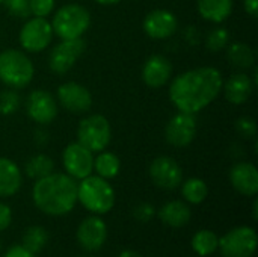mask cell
<instances>
[{
	"label": "cell",
	"mask_w": 258,
	"mask_h": 257,
	"mask_svg": "<svg viewBox=\"0 0 258 257\" xmlns=\"http://www.w3.org/2000/svg\"><path fill=\"white\" fill-rule=\"evenodd\" d=\"M222 74L215 67H198L178 74L169 85L171 103L186 114H197L218 98Z\"/></svg>",
	"instance_id": "1"
},
{
	"label": "cell",
	"mask_w": 258,
	"mask_h": 257,
	"mask_svg": "<svg viewBox=\"0 0 258 257\" xmlns=\"http://www.w3.org/2000/svg\"><path fill=\"white\" fill-rule=\"evenodd\" d=\"M32 198L35 206L45 215H67L77 204V182L67 173L53 171L35 182Z\"/></svg>",
	"instance_id": "2"
},
{
	"label": "cell",
	"mask_w": 258,
	"mask_h": 257,
	"mask_svg": "<svg viewBox=\"0 0 258 257\" xmlns=\"http://www.w3.org/2000/svg\"><path fill=\"white\" fill-rule=\"evenodd\" d=\"M77 201L95 215H104L115 206L112 185L100 176H88L77 185Z\"/></svg>",
	"instance_id": "3"
},
{
	"label": "cell",
	"mask_w": 258,
	"mask_h": 257,
	"mask_svg": "<svg viewBox=\"0 0 258 257\" xmlns=\"http://www.w3.org/2000/svg\"><path fill=\"white\" fill-rule=\"evenodd\" d=\"M35 74L30 58L15 48H6L0 53V82L14 89L27 86Z\"/></svg>",
	"instance_id": "4"
},
{
	"label": "cell",
	"mask_w": 258,
	"mask_h": 257,
	"mask_svg": "<svg viewBox=\"0 0 258 257\" xmlns=\"http://www.w3.org/2000/svg\"><path fill=\"white\" fill-rule=\"evenodd\" d=\"M50 24L53 33L60 39L82 38L91 26V14L82 5L68 3L57 9Z\"/></svg>",
	"instance_id": "5"
},
{
	"label": "cell",
	"mask_w": 258,
	"mask_h": 257,
	"mask_svg": "<svg viewBox=\"0 0 258 257\" xmlns=\"http://www.w3.org/2000/svg\"><path fill=\"white\" fill-rule=\"evenodd\" d=\"M112 139L110 123L106 117L100 114L89 115L79 123L77 127V142L86 147L88 150L103 151Z\"/></svg>",
	"instance_id": "6"
},
{
	"label": "cell",
	"mask_w": 258,
	"mask_h": 257,
	"mask_svg": "<svg viewBox=\"0 0 258 257\" xmlns=\"http://www.w3.org/2000/svg\"><path fill=\"white\" fill-rule=\"evenodd\" d=\"M257 232L252 227L240 226L219 238L218 250L224 257H251L257 250Z\"/></svg>",
	"instance_id": "7"
},
{
	"label": "cell",
	"mask_w": 258,
	"mask_h": 257,
	"mask_svg": "<svg viewBox=\"0 0 258 257\" xmlns=\"http://www.w3.org/2000/svg\"><path fill=\"white\" fill-rule=\"evenodd\" d=\"M20 44L29 53L45 50L53 39V29L47 18L33 17L27 20L20 30Z\"/></svg>",
	"instance_id": "8"
},
{
	"label": "cell",
	"mask_w": 258,
	"mask_h": 257,
	"mask_svg": "<svg viewBox=\"0 0 258 257\" xmlns=\"http://www.w3.org/2000/svg\"><path fill=\"white\" fill-rule=\"evenodd\" d=\"M62 164L70 177L74 180H82L92 174L94 171V156L92 151L82 144L71 142L65 147L62 155Z\"/></svg>",
	"instance_id": "9"
},
{
	"label": "cell",
	"mask_w": 258,
	"mask_h": 257,
	"mask_svg": "<svg viewBox=\"0 0 258 257\" xmlns=\"http://www.w3.org/2000/svg\"><path fill=\"white\" fill-rule=\"evenodd\" d=\"M85 52V41L82 38L76 39H60L59 44L53 47L48 56V67L53 73L62 76L73 68L76 61Z\"/></svg>",
	"instance_id": "10"
},
{
	"label": "cell",
	"mask_w": 258,
	"mask_h": 257,
	"mask_svg": "<svg viewBox=\"0 0 258 257\" xmlns=\"http://www.w3.org/2000/svg\"><path fill=\"white\" fill-rule=\"evenodd\" d=\"M150 177L153 183L163 191H174L183 182V170L171 156H159L150 164Z\"/></svg>",
	"instance_id": "11"
},
{
	"label": "cell",
	"mask_w": 258,
	"mask_h": 257,
	"mask_svg": "<svg viewBox=\"0 0 258 257\" xmlns=\"http://www.w3.org/2000/svg\"><path fill=\"white\" fill-rule=\"evenodd\" d=\"M197 136V120L195 114L178 112L174 115L166 126L165 138L168 144L177 148L187 147Z\"/></svg>",
	"instance_id": "12"
},
{
	"label": "cell",
	"mask_w": 258,
	"mask_h": 257,
	"mask_svg": "<svg viewBox=\"0 0 258 257\" xmlns=\"http://www.w3.org/2000/svg\"><path fill=\"white\" fill-rule=\"evenodd\" d=\"M26 112L29 118L38 124H50L57 117L56 98L44 89L32 91L26 98Z\"/></svg>",
	"instance_id": "13"
},
{
	"label": "cell",
	"mask_w": 258,
	"mask_h": 257,
	"mask_svg": "<svg viewBox=\"0 0 258 257\" xmlns=\"http://www.w3.org/2000/svg\"><path fill=\"white\" fill-rule=\"evenodd\" d=\"M60 106L71 114H85L92 106V94L86 86L77 82H65L57 88Z\"/></svg>",
	"instance_id": "14"
},
{
	"label": "cell",
	"mask_w": 258,
	"mask_h": 257,
	"mask_svg": "<svg viewBox=\"0 0 258 257\" xmlns=\"http://www.w3.org/2000/svg\"><path fill=\"white\" fill-rule=\"evenodd\" d=\"M76 236H77L79 245L85 251H88V253L98 251L106 244V239H107L106 223L98 215L88 217L77 227Z\"/></svg>",
	"instance_id": "15"
},
{
	"label": "cell",
	"mask_w": 258,
	"mask_h": 257,
	"mask_svg": "<svg viewBox=\"0 0 258 257\" xmlns=\"http://www.w3.org/2000/svg\"><path fill=\"white\" fill-rule=\"evenodd\" d=\"M178 27L177 17L168 9H154L144 18V30L153 39L171 38Z\"/></svg>",
	"instance_id": "16"
},
{
	"label": "cell",
	"mask_w": 258,
	"mask_h": 257,
	"mask_svg": "<svg viewBox=\"0 0 258 257\" xmlns=\"http://www.w3.org/2000/svg\"><path fill=\"white\" fill-rule=\"evenodd\" d=\"M172 74V64L163 55H153L150 56L142 68V79L144 83L150 88H162L168 83Z\"/></svg>",
	"instance_id": "17"
},
{
	"label": "cell",
	"mask_w": 258,
	"mask_h": 257,
	"mask_svg": "<svg viewBox=\"0 0 258 257\" xmlns=\"http://www.w3.org/2000/svg\"><path fill=\"white\" fill-rule=\"evenodd\" d=\"M230 182L233 188L246 197H254L258 192V171L251 162H239L230 170Z\"/></svg>",
	"instance_id": "18"
},
{
	"label": "cell",
	"mask_w": 258,
	"mask_h": 257,
	"mask_svg": "<svg viewBox=\"0 0 258 257\" xmlns=\"http://www.w3.org/2000/svg\"><path fill=\"white\" fill-rule=\"evenodd\" d=\"M254 80L246 73H236L233 74L224 85L225 98L233 105H243L248 101L254 91Z\"/></svg>",
	"instance_id": "19"
},
{
	"label": "cell",
	"mask_w": 258,
	"mask_h": 257,
	"mask_svg": "<svg viewBox=\"0 0 258 257\" xmlns=\"http://www.w3.org/2000/svg\"><path fill=\"white\" fill-rule=\"evenodd\" d=\"M157 215H159L160 221L163 224H166L168 227L181 229L190 221L192 211L186 201L172 200V201H168L166 204H163L160 208V211L157 212Z\"/></svg>",
	"instance_id": "20"
},
{
	"label": "cell",
	"mask_w": 258,
	"mask_h": 257,
	"mask_svg": "<svg viewBox=\"0 0 258 257\" xmlns=\"http://www.w3.org/2000/svg\"><path fill=\"white\" fill-rule=\"evenodd\" d=\"M23 183V176L18 165L8 159L0 158V197L15 195Z\"/></svg>",
	"instance_id": "21"
},
{
	"label": "cell",
	"mask_w": 258,
	"mask_h": 257,
	"mask_svg": "<svg viewBox=\"0 0 258 257\" xmlns=\"http://www.w3.org/2000/svg\"><path fill=\"white\" fill-rule=\"evenodd\" d=\"M233 0H198L197 8L200 15L212 23L225 21L233 12Z\"/></svg>",
	"instance_id": "22"
},
{
	"label": "cell",
	"mask_w": 258,
	"mask_h": 257,
	"mask_svg": "<svg viewBox=\"0 0 258 257\" xmlns=\"http://www.w3.org/2000/svg\"><path fill=\"white\" fill-rule=\"evenodd\" d=\"M94 170L97 171V176L109 180L119 174L121 161L115 153L103 150L97 158H94Z\"/></svg>",
	"instance_id": "23"
},
{
	"label": "cell",
	"mask_w": 258,
	"mask_h": 257,
	"mask_svg": "<svg viewBox=\"0 0 258 257\" xmlns=\"http://www.w3.org/2000/svg\"><path fill=\"white\" fill-rule=\"evenodd\" d=\"M181 195L187 204H201L209 195V186L203 179L190 177L181 182Z\"/></svg>",
	"instance_id": "24"
},
{
	"label": "cell",
	"mask_w": 258,
	"mask_h": 257,
	"mask_svg": "<svg viewBox=\"0 0 258 257\" xmlns=\"http://www.w3.org/2000/svg\"><path fill=\"white\" fill-rule=\"evenodd\" d=\"M227 58L231 65L237 68H251L255 64V53L251 45L245 42H234L227 50Z\"/></svg>",
	"instance_id": "25"
},
{
	"label": "cell",
	"mask_w": 258,
	"mask_h": 257,
	"mask_svg": "<svg viewBox=\"0 0 258 257\" xmlns=\"http://www.w3.org/2000/svg\"><path fill=\"white\" fill-rule=\"evenodd\" d=\"M53 170H54L53 159L44 153H38V155L32 156L26 162V167H24L26 176L33 179V180H38V179H42V177L51 174Z\"/></svg>",
	"instance_id": "26"
},
{
	"label": "cell",
	"mask_w": 258,
	"mask_h": 257,
	"mask_svg": "<svg viewBox=\"0 0 258 257\" xmlns=\"http://www.w3.org/2000/svg\"><path fill=\"white\" fill-rule=\"evenodd\" d=\"M219 236L212 230H200L192 238V250L201 257H207L218 251Z\"/></svg>",
	"instance_id": "27"
},
{
	"label": "cell",
	"mask_w": 258,
	"mask_h": 257,
	"mask_svg": "<svg viewBox=\"0 0 258 257\" xmlns=\"http://www.w3.org/2000/svg\"><path fill=\"white\" fill-rule=\"evenodd\" d=\"M48 242V233L41 226H32L23 233V247L33 254H38L44 250Z\"/></svg>",
	"instance_id": "28"
},
{
	"label": "cell",
	"mask_w": 258,
	"mask_h": 257,
	"mask_svg": "<svg viewBox=\"0 0 258 257\" xmlns=\"http://www.w3.org/2000/svg\"><path fill=\"white\" fill-rule=\"evenodd\" d=\"M228 42H230V33L224 27L213 29L206 38V47L210 52H221L228 45Z\"/></svg>",
	"instance_id": "29"
},
{
	"label": "cell",
	"mask_w": 258,
	"mask_h": 257,
	"mask_svg": "<svg viewBox=\"0 0 258 257\" xmlns=\"http://www.w3.org/2000/svg\"><path fill=\"white\" fill-rule=\"evenodd\" d=\"M20 95L14 89H5L0 92V115H12L20 108Z\"/></svg>",
	"instance_id": "30"
},
{
	"label": "cell",
	"mask_w": 258,
	"mask_h": 257,
	"mask_svg": "<svg viewBox=\"0 0 258 257\" xmlns=\"http://www.w3.org/2000/svg\"><path fill=\"white\" fill-rule=\"evenodd\" d=\"M237 133L245 139H254L257 135V123L251 117H240L236 123Z\"/></svg>",
	"instance_id": "31"
},
{
	"label": "cell",
	"mask_w": 258,
	"mask_h": 257,
	"mask_svg": "<svg viewBox=\"0 0 258 257\" xmlns=\"http://www.w3.org/2000/svg\"><path fill=\"white\" fill-rule=\"evenodd\" d=\"M54 9V0H29V11L33 17L47 18Z\"/></svg>",
	"instance_id": "32"
},
{
	"label": "cell",
	"mask_w": 258,
	"mask_h": 257,
	"mask_svg": "<svg viewBox=\"0 0 258 257\" xmlns=\"http://www.w3.org/2000/svg\"><path fill=\"white\" fill-rule=\"evenodd\" d=\"M3 3L8 8L9 14L17 18H26L30 15L29 0H3Z\"/></svg>",
	"instance_id": "33"
},
{
	"label": "cell",
	"mask_w": 258,
	"mask_h": 257,
	"mask_svg": "<svg viewBox=\"0 0 258 257\" xmlns=\"http://www.w3.org/2000/svg\"><path fill=\"white\" fill-rule=\"evenodd\" d=\"M154 215H156V209L150 203H139L133 209V217L141 223H148L150 220L154 218Z\"/></svg>",
	"instance_id": "34"
},
{
	"label": "cell",
	"mask_w": 258,
	"mask_h": 257,
	"mask_svg": "<svg viewBox=\"0 0 258 257\" xmlns=\"http://www.w3.org/2000/svg\"><path fill=\"white\" fill-rule=\"evenodd\" d=\"M12 223V211L8 204L0 203V232L6 230Z\"/></svg>",
	"instance_id": "35"
},
{
	"label": "cell",
	"mask_w": 258,
	"mask_h": 257,
	"mask_svg": "<svg viewBox=\"0 0 258 257\" xmlns=\"http://www.w3.org/2000/svg\"><path fill=\"white\" fill-rule=\"evenodd\" d=\"M3 257H36V254L30 253L29 250H26L23 245H14L11 247Z\"/></svg>",
	"instance_id": "36"
},
{
	"label": "cell",
	"mask_w": 258,
	"mask_h": 257,
	"mask_svg": "<svg viewBox=\"0 0 258 257\" xmlns=\"http://www.w3.org/2000/svg\"><path fill=\"white\" fill-rule=\"evenodd\" d=\"M243 6L246 14H249L251 17H257L258 12V0H243Z\"/></svg>",
	"instance_id": "37"
},
{
	"label": "cell",
	"mask_w": 258,
	"mask_h": 257,
	"mask_svg": "<svg viewBox=\"0 0 258 257\" xmlns=\"http://www.w3.org/2000/svg\"><path fill=\"white\" fill-rule=\"evenodd\" d=\"M118 257H144L142 254H139L138 251H135V250H124L121 254Z\"/></svg>",
	"instance_id": "38"
},
{
	"label": "cell",
	"mask_w": 258,
	"mask_h": 257,
	"mask_svg": "<svg viewBox=\"0 0 258 257\" xmlns=\"http://www.w3.org/2000/svg\"><path fill=\"white\" fill-rule=\"evenodd\" d=\"M94 2H97V3H100L103 6H110V5H116V3H119L122 0H94Z\"/></svg>",
	"instance_id": "39"
},
{
	"label": "cell",
	"mask_w": 258,
	"mask_h": 257,
	"mask_svg": "<svg viewBox=\"0 0 258 257\" xmlns=\"http://www.w3.org/2000/svg\"><path fill=\"white\" fill-rule=\"evenodd\" d=\"M257 208H258V200H254V204H252V218H254V220H257L258 218Z\"/></svg>",
	"instance_id": "40"
},
{
	"label": "cell",
	"mask_w": 258,
	"mask_h": 257,
	"mask_svg": "<svg viewBox=\"0 0 258 257\" xmlns=\"http://www.w3.org/2000/svg\"><path fill=\"white\" fill-rule=\"evenodd\" d=\"M0 250H2V242H0Z\"/></svg>",
	"instance_id": "41"
},
{
	"label": "cell",
	"mask_w": 258,
	"mask_h": 257,
	"mask_svg": "<svg viewBox=\"0 0 258 257\" xmlns=\"http://www.w3.org/2000/svg\"><path fill=\"white\" fill-rule=\"evenodd\" d=\"M2 3H3V0H0V5H2Z\"/></svg>",
	"instance_id": "42"
},
{
	"label": "cell",
	"mask_w": 258,
	"mask_h": 257,
	"mask_svg": "<svg viewBox=\"0 0 258 257\" xmlns=\"http://www.w3.org/2000/svg\"><path fill=\"white\" fill-rule=\"evenodd\" d=\"M79 257H88V256H79Z\"/></svg>",
	"instance_id": "43"
}]
</instances>
